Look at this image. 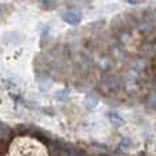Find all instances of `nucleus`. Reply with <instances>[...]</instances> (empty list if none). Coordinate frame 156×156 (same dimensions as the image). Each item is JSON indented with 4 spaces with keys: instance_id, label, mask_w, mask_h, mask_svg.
Instances as JSON below:
<instances>
[{
    "instance_id": "1",
    "label": "nucleus",
    "mask_w": 156,
    "mask_h": 156,
    "mask_svg": "<svg viewBox=\"0 0 156 156\" xmlns=\"http://www.w3.org/2000/svg\"><path fill=\"white\" fill-rule=\"evenodd\" d=\"M8 156H48L45 147L30 137H19L12 141Z\"/></svg>"
},
{
    "instance_id": "2",
    "label": "nucleus",
    "mask_w": 156,
    "mask_h": 156,
    "mask_svg": "<svg viewBox=\"0 0 156 156\" xmlns=\"http://www.w3.org/2000/svg\"><path fill=\"white\" fill-rule=\"evenodd\" d=\"M62 19L66 22V23L71 25V26H76L81 22V14L78 11L74 10H67L62 12Z\"/></svg>"
},
{
    "instance_id": "3",
    "label": "nucleus",
    "mask_w": 156,
    "mask_h": 156,
    "mask_svg": "<svg viewBox=\"0 0 156 156\" xmlns=\"http://www.w3.org/2000/svg\"><path fill=\"white\" fill-rule=\"evenodd\" d=\"M12 11H14L12 5H10V4H0V21L7 19V16L10 15Z\"/></svg>"
},
{
    "instance_id": "4",
    "label": "nucleus",
    "mask_w": 156,
    "mask_h": 156,
    "mask_svg": "<svg viewBox=\"0 0 156 156\" xmlns=\"http://www.w3.org/2000/svg\"><path fill=\"white\" fill-rule=\"evenodd\" d=\"M38 2L44 8H55L58 0H38Z\"/></svg>"
},
{
    "instance_id": "5",
    "label": "nucleus",
    "mask_w": 156,
    "mask_h": 156,
    "mask_svg": "<svg viewBox=\"0 0 156 156\" xmlns=\"http://www.w3.org/2000/svg\"><path fill=\"white\" fill-rule=\"evenodd\" d=\"M141 0H127V3H130V4H137V3H140Z\"/></svg>"
}]
</instances>
